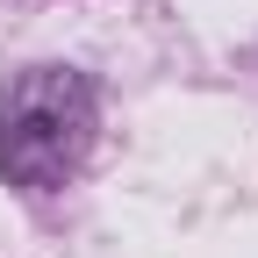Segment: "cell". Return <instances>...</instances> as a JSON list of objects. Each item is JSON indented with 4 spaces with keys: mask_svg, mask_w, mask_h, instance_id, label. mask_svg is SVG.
Instances as JSON below:
<instances>
[{
    "mask_svg": "<svg viewBox=\"0 0 258 258\" xmlns=\"http://www.w3.org/2000/svg\"><path fill=\"white\" fill-rule=\"evenodd\" d=\"M93 122H101V101L79 72H64V64L22 72L0 93V172L29 194H57L86 165Z\"/></svg>",
    "mask_w": 258,
    "mask_h": 258,
    "instance_id": "6da1fadb",
    "label": "cell"
}]
</instances>
